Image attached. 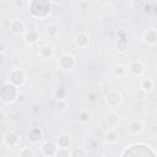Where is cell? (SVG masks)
Segmentation results:
<instances>
[{
	"mask_svg": "<svg viewBox=\"0 0 157 157\" xmlns=\"http://www.w3.org/2000/svg\"><path fill=\"white\" fill-rule=\"evenodd\" d=\"M28 9L32 16L34 17H45L47 15H49L50 12V1L47 0H33L28 2Z\"/></svg>",
	"mask_w": 157,
	"mask_h": 157,
	"instance_id": "cell-1",
	"label": "cell"
},
{
	"mask_svg": "<svg viewBox=\"0 0 157 157\" xmlns=\"http://www.w3.org/2000/svg\"><path fill=\"white\" fill-rule=\"evenodd\" d=\"M18 97V90L15 85L11 82H4L1 86V92H0V98L2 103H12L16 101Z\"/></svg>",
	"mask_w": 157,
	"mask_h": 157,
	"instance_id": "cell-2",
	"label": "cell"
},
{
	"mask_svg": "<svg viewBox=\"0 0 157 157\" xmlns=\"http://www.w3.org/2000/svg\"><path fill=\"white\" fill-rule=\"evenodd\" d=\"M9 82L15 85L16 87L22 86L26 82V72L21 69H12L9 72Z\"/></svg>",
	"mask_w": 157,
	"mask_h": 157,
	"instance_id": "cell-3",
	"label": "cell"
},
{
	"mask_svg": "<svg viewBox=\"0 0 157 157\" xmlns=\"http://www.w3.org/2000/svg\"><path fill=\"white\" fill-rule=\"evenodd\" d=\"M58 66L61 70H71L75 66V56L69 53L63 54L58 60Z\"/></svg>",
	"mask_w": 157,
	"mask_h": 157,
	"instance_id": "cell-4",
	"label": "cell"
},
{
	"mask_svg": "<svg viewBox=\"0 0 157 157\" xmlns=\"http://www.w3.org/2000/svg\"><path fill=\"white\" fill-rule=\"evenodd\" d=\"M121 101H123V96L119 91L112 90L105 94V103L109 107H117L121 103Z\"/></svg>",
	"mask_w": 157,
	"mask_h": 157,
	"instance_id": "cell-5",
	"label": "cell"
},
{
	"mask_svg": "<svg viewBox=\"0 0 157 157\" xmlns=\"http://www.w3.org/2000/svg\"><path fill=\"white\" fill-rule=\"evenodd\" d=\"M2 140H4V144H5L6 146H9V147H15V146H17V145L20 144V136H18V134H16L13 130L6 131V132L4 134Z\"/></svg>",
	"mask_w": 157,
	"mask_h": 157,
	"instance_id": "cell-6",
	"label": "cell"
},
{
	"mask_svg": "<svg viewBox=\"0 0 157 157\" xmlns=\"http://www.w3.org/2000/svg\"><path fill=\"white\" fill-rule=\"evenodd\" d=\"M58 148H59V147H58L56 142H54V141H45V142L42 145L40 151H42V153H43L45 157H55Z\"/></svg>",
	"mask_w": 157,
	"mask_h": 157,
	"instance_id": "cell-7",
	"label": "cell"
},
{
	"mask_svg": "<svg viewBox=\"0 0 157 157\" xmlns=\"http://www.w3.org/2000/svg\"><path fill=\"white\" fill-rule=\"evenodd\" d=\"M42 136H43V132L39 128H29L26 132L27 140L32 144H38L42 140Z\"/></svg>",
	"mask_w": 157,
	"mask_h": 157,
	"instance_id": "cell-8",
	"label": "cell"
},
{
	"mask_svg": "<svg viewBox=\"0 0 157 157\" xmlns=\"http://www.w3.org/2000/svg\"><path fill=\"white\" fill-rule=\"evenodd\" d=\"M74 42L78 48H86L88 45V43H90V36L86 32H78L75 36Z\"/></svg>",
	"mask_w": 157,
	"mask_h": 157,
	"instance_id": "cell-9",
	"label": "cell"
},
{
	"mask_svg": "<svg viewBox=\"0 0 157 157\" xmlns=\"http://www.w3.org/2000/svg\"><path fill=\"white\" fill-rule=\"evenodd\" d=\"M128 70H129V72L132 76H136L137 77V76H141L144 74V65H142V63L140 60H135V61L130 63Z\"/></svg>",
	"mask_w": 157,
	"mask_h": 157,
	"instance_id": "cell-10",
	"label": "cell"
},
{
	"mask_svg": "<svg viewBox=\"0 0 157 157\" xmlns=\"http://www.w3.org/2000/svg\"><path fill=\"white\" fill-rule=\"evenodd\" d=\"M126 130L130 134H140L144 130V124L140 120H131L126 125Z\"/></svg>",
	"mask_w": 157,
	"mask_h": 157,
	"instance_id": "cell-11",
	"label": "cell"
},
{
	"mask_svg": "<svg viewBox=\"0 0 157 157\" xmlns=\"http://www.w3.org/2000/svg\"><path fill=\"white\" fill-rule=\"evenodd\" d=\"M56 145L59 148H70L72 145V140L70 135L63 134V135H59V137L56 139Z\"/></svg>",
	"mask_w": 157,
	"mask_h": 157,
	"instance_id": "cell-12",
	"label": "cell"
},
{
	"mask_svg": "<svg viewBox=\"0 0 157 157\" xmlns=\"http://www.w3.org/2000/svg\"><path fill=\"white\" fill-rule=\"evenodd\" d=\"M9 28L13 34H21L25 32V23L21 20H12Z\"/></svg>",
	"mask_w": 157,
	"mask_h": 157,
	"instance_id": "cell-13",
	"label": "cell"
},
{
	"mask_svg": "<svg viewBox=\"0 0 157 157\" xmlns=\"http://www.w3.org/2000/svg\"><path fill=\"white\" fill-rule=\"evenodd\" d=\"M53 54H54V49H53V47L49 45V44H43V45L39 48V50H38V55H39L42 59H50V58L53 56Z\"/></svg>",
	"mask_w": 157,
	"mask_h": 157,
	"instance_id": "cell-14",
	"label": "cell"
},
{
	"mask_svg": "<svg viewBox=\"0 0 157 157\" xmlns=\"http://www.w3.org/2000/svg\"><path fill=\"white\" fill-rule=\"evenodd\" d=\"M144 40H145L147 44H151V45L156 44V43H157V31L153 29V28L147 29V31L145 32V34H144Z\"/></svg>",
	"mask_w": 157,
	"mask_h": 157,
	"instance_id": "cell-15",
	"label": "cell"
},
{
	"mask_svg": "<svg viewBox=\"0 0 157 157\" xmlns=\"http://www.w3.org/2000/svg\"><path fill=\"white\" fill-rule=\"evenodd\" d=\"M38 39H39V34H38V32L36 29H29V31H27L25 33V42L27 44H29V45L37 43Z\"/></svg>",
	"mask_w": 157,
	"mask_h": 157,
	"instance_id": "cell-16",
	"label": "cell"
},
{
	"mask_svg": "<svg viewBox=\"0 0 157 157\" xmlns=\"http://www.w3.org/2000/svg\"><path fill=\"white\" fill-rule=\"evenodd\" d=\"M107 124L112 129H114L115 126H118V124H119V115L115 112L108 113V115H107Z\"/></svg>",
	"mask_w": 157,
	"mask_h": 157,
	"instance_id": "cell-17",
	"label": "cell"
},
{
	"mask_svg": "<svg viewBox=\"0 0 157 157\" xmlns=\"http://www.w3.org/2000/svg\"><path fill=\"white\" fill-rule=\"evenodd\" d=\"M104 141L108 144H115L118 141V134L115 132V130H109L105 132L104 135Z\"/></svg>",
	"mask_w": 157,
	"mask_h": 157,
	"instance_id": "cell-18",
	"label": "cell"
},
{
	"mask_svg": "<svg viewBox=\"0 0 157 157\" xmlns=\"http://www.w3.org/2000/svg\"><path fill=\"white\" fill-rule=\"evenodd\" d=\"M153 81L152 80H150V78H144V80H141L140 81V88L141 90H144L145 92H148V91H151L152 88H153Z\"/></svg>",
	"mask_w": 157,
	"mask_h": 157,
	"instance_id": "cell-19",
	"label": "cell"
},
{
	"mask_svg": "<svg viewBox=\"0 0 157 157\" xmlns=\"http://www.w3.org/2000/svg\"><path fill=\"white\" fill-rule=\"evenodd\" d=\"M87 152L85 148L81 147H75L70 150V157H86Z\"/></svg>",
	"mask_w": 157,
	"mask_h": 157,
	"instance_id": "cell-20",
	"label": "cell"
},
{
	"mask_svg": "<svg viewBox=\"0 0 157 157\" xmlns=\"http://www.w3.org/2000/svg\"><path fill=\"white\" fill-rule=\"evenodd\" d=\"M58 33H59V26L56 23H50L47 27V34L49 37H56Z\"/></svg>",
	"mask_w": 157,
	"mask_h": 157,
	"instance_id": "cell-21",
	"label": "cell"
},
{
	"mask_svg": "<svg viewBox=\"0 0 157 157\" xmlns=\"http://www.w3.org/2000/svg\"><path fill=\"white\" fill-rule=\"evenodd\" d=\"M128 40L125 38H120L118 39V43H117V49L119 53H125L128 50Z\"/></svg>",
	"mask_w": 157,
	"mask_h": 157,
	"instance_id": "cell-22",
	"label": "cell"
},
{
	"mask_svg": "<svg viewBox=\"0 0 157 157\" xmlns=\"http://www.w3.org/2000/svg\"><path fill=\"white\" fill-rule=\"evenodd\" d=\"M65 96H66V91H65L64 87H59V88H56V90L54 91V97H55L58 101H60V99H66Z\"/></svg>",
	"mask_w": 157,
	"mask_h": 157,
	"instance_id": "cell-23",
	"label": "cell"
},
{
	"mask_svg": "<svg viewBox=\"0 0 157 157\" xmlns=\"http://www.w3.org/2000/svg\"><path fill=\"white\" fill-rule=\"evenodd\" d=\"M125 71H126V69L123 66V65H120V64H118V65H114V67H113V74L115 75V76H123L124 74H125Z\"/></svg>",
	"mask_w": 157,
	"mask_h": 157,
	"instance_id": "cell-24",
	"label": "cell"
},
{
	"mask_svg": "<svg viewBox=\"0 0 157 157\" xmlns=\"http://www.w3.org/2000/svg\"><path fill=\"white\" fill-rule=\"evenodd\" d=\"M34 152L29 147H22L20 150V157H33Z\"/></svg>",
	"mask_w": 157,
	"mask_h": 157,
	"instance_id": "cell-25",
	"label": "cell"
},
{
	"mask_svg": "<svg viewBox=\"0 0 157 157\" xmlns=\"http://www.w3.org/2000/svg\"><path fill=\"white\" fill-rule=\"evenodd\" d=\"M90 118H91V114L87 110H81L78 113V120L82 121V123H87L90 120Z\"/></svg>",
	"mask_w": 157,
	"mask_h": 157,
	"instance_id": "cell-26",
	"label": "cell"
},
{
	"mask_svg": "<svg viewBox=\"0 0 157 157\" xmlns=\"http://www.w3.org/2000/svg\"><path fill=\"white\" fill-rule=\"evenodd\" d=\"M56 108L60 110V112H65L67 108H69V104H67V101L66 99H60L56 102Z\"/></svg>",
	"mask_w": 157,
	"mask_h": 157,
	"instance_id": "cell-27",
	"label": "cell"
},
{
	"mask_svg": "<svg viewBox=\"0 0 157 157\" xmlns=\"http://www.w3.org/2000/svg\"><path fill=\"white\" fill-rule=\"evenodd\" d=\"M55 157H70V148H58Z\"/></svg>",
	"mask_w": 157,
	"mask_h": 157,
	"instance_id": "cell-28",
	"label": "cell"
},
{
	"mask_svg": "<svg viewBox=\"0 0 157 157\" xmlns=\"http://www.w3.org/2000/svg\"><path fill=\"white\" fill-rule=\"evenodd\" d=\"M130 5H131L135 10H139V9H142V7L146 5V2H145V1H131Z\"/></svg>",
	"mask_w": 157,
	"mask_h": 157,
	"instance_id": "cell-29",
	"label": "cell"
},
{
	"mask_svg": "<svg viewBox=\"0 0 157 157\" xmlns=\"http://www.w3.org/2000/svg\"><path fill=\"white\" fill-rule=\"evenodd\" d=\"M135 94H136V97H137V98H140V99H145V98H146V94H147V92H145L144 90L139 88V90L135 92Z\"/></svg>",
	"mask_w": 157,
	"mask_h": 157,
	"instance_id": "cell-30",
	"label": "cell"
},
{
	"mask_svg": "<svg viewBox=\"0 0 157 157\" xmlns=\"http://www.w3.org/2000/svg\"><path fill=\"white\" fill-rule=\"evenodd\" d=\"M13 4H15V5H17V6H22V1H15Z\"/></svg>",
	"mask_w": 157,
	"mask_h": 157,
	"instance_id": "cell-31",
	"label": "cell"
}]
</instances>
